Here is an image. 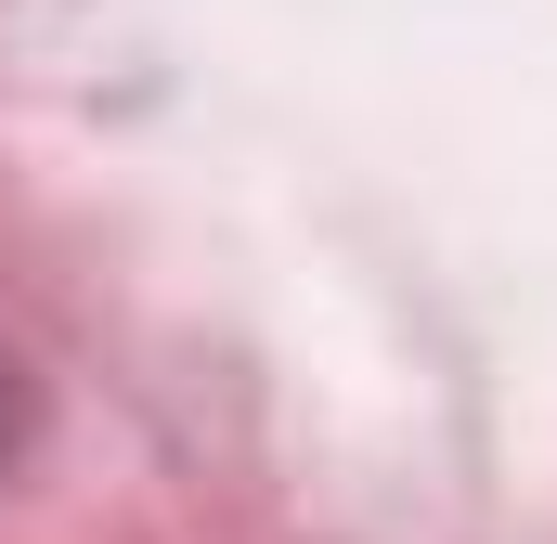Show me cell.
<instances>
[{"instance_id": "cell-1", "label": "cell", "mask_w": 557, "mask_h": 544, "mask_svg": "<svg viewBox=\"0 0 557 544\" xmlns=\"http://www.w3.org/2000/svg\"><path fill=\"white\" fill-rule=\"evenodd\" d=\"M13 415H26V390H13V350H0V454H13Z\"/></svg>"}]
</instances>
